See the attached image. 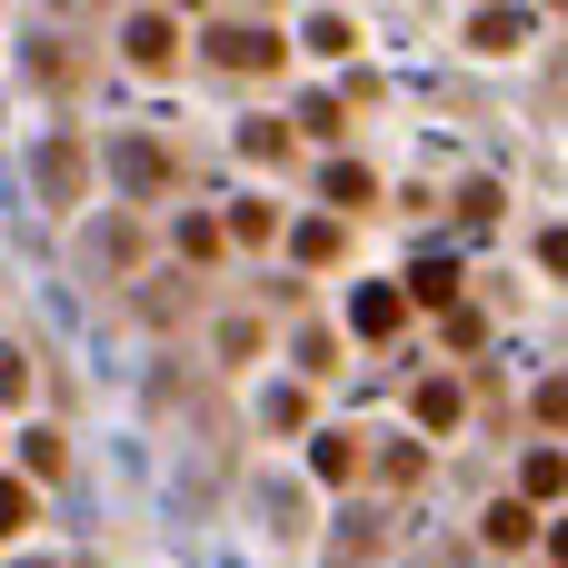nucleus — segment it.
I'll return each instance as SVG.
<instances>
[{
    "label": "nucleus",
    "mask_w": 568,
    "mask_h": 568,
    "mask_svg": "<svg viewBox=\"0 0 568 568\" xmlns=\"http://www.w3.org/2000/svg\"><path fill=\"white\" fill-rule=\"evenodd\" d=\"M519 30H529V20H519V10H489V20H479V50H509V40H519Z\"/></svg>",
    "instance_id": "11"
},
{
    "label": "nucleus",
    "mask_w": 568,
    "mask_h": 568,
    "mask_svg": "<svg viewBox=\"0 0 568 568\" xmlns=\"http://www.w3.org/2000/svg\"><path fill=\"white\" fill-rule=\"evenodd\" d=\"M120 50H130V60H140V70H170V60H180V30H170V20H160V10H140V20H130V40H120Z\"/></svg>",
    "instance_id": "1"
},
{
    "label": "nucleus",
    "mask_w": 568,
    "mask_h": 568,
    "mask_svg": "<svg viewBox=\"0 0 568 568\" xmlns=\"http://www.w3.org/2000/svg\"><path fill=\"white\" fill-rule=\"evenodd\" d=\"M549 559H559V568H568V519H559V539H549Z\"/></svg>",
    "instance_id": "14"
},
{
    "label": "nucleus",
    "mask_w": 568,
    "mask_h": 568,
    "mask_svg": "<svg viewBox=\"0 0 568 568\" xmlns=\"http://www.w3.org/2000/svg\"><path fill=\"white\" fill-rule=\"evenodd\" d=\"M399 320H409V300H399V290H389V280H379V290H359V300H349V329H359V339H389V329H399Z\"/></svg>",
    "instance_id": "2"
},
{
    "label": "nucleus",
    "mask_w": 568,
    "mask_h": 568,
    "mask_svg": "<svg viewBox=\"0 0 568 568\" xmlns=\"http://www.w3.org/2000/svg\"><path fill=\"white\" fill-rule=\"evenodd\" d=\"M120 180H130V190H160V180H170V160H160L150 140H120Z\"/></svg>",
    "instance_id": "5"
},
{
    "label": "nucleus",
    "mask_w": 568,
    "mask_h": 568,
    "mask_svg": "<svg viewBox=\"0 0 568 568\" xmlns=\"http://www.w3.org/2000/svg\"><path fill=\"white\" fill-rule=\"evenodd\" d=\"M310 469H320V479H349V469H359V439H339V429L310 439Z\"/></svg>",
    "instance_id": "7"
},
{
    "label": "nucleus",
    "mask_w": 568,
    "mask_h": 568,
    "mask_svg": "<svg viewBox=\"0 0 568 568\" xmlns=\"http://www.w3.org/2000/svg\"><path fill=\"white\" fill-rule=\"evenodd\" d=\"M559 489H568V459H559V449H539V459H529V499H559Z\"/></svg>",
    "instance_id": "8"
},
{
    "label": "nucleus",
    "mask_w": 568,
    "mask_h": 568,
    "mask_svg": "<svg viewBox=\"0 0 568 568\" xmlns=\"http://www.w3.org/2000/svg\"><path fill=\"white\" fill-rule=\"evenodd\" d=\"M210 50H220V70H280V40L270 30H220Z\"/></svg>",
    "instance_id": "3"
},
{
    "label": "nucleus",
    "mask_w": 568,
    "mask_h": 568,
    "mask_svg": "<svg viewBox=\"0 0 568 568\" xmlns=\"http://www.w3.org/2000/svg\"><path fill=\"white\" fill-rule=\"evenodd\" d=\"M539 260H549V270L568 280V230H549V240H539Z\"/></svg>",
    "instance_id": "13"
},
{
    "label": "nucleus",
    "mask_w": 568,
    "mask_h": 568,
    "mask_svg": "<svg viewBox=\"0 0 568 568\" xmlns=\"http://www.w3.org/2000/svg\"><path fill=\"white\" fill-rule=\"evenodd\" d=\"M10 399H30V359H20V349H0V409H10Z\"/></svg>",
    "instance_id": "12"
},
{
    "label": "nucleus",
    "mask_w": 568,
    "mask_h": 568,
    "mask_svg": "<svg viewBox=\"0 0 568 568\" xmlns=\"http://www.w3.org/2000/svg\"><path fill=\"white\" fill-rule=\"evenodd\" d=\"M419 419H429V429H449V419H459V389H449V379H429V389H419Z\"/></svg>",
    "instance_id": "9"
},
{
    "label": "nucleus",
    "mask_w": 568,
    "mask_h": 568,
    "mask_svg": "<svg viewBox=\"0 0 568 568\" xmlns=\"http://www.w3.org/2000/svg\"><path fill=\"white\" fill-rule=\"evenodd\" d=\"M80 180H90V160H80L70 140H50V150H40V190H50L60 210H70V200H80Z\"/></svg>",
    "instance_id": "4"
},
{
    "label": "nucleus",
    "mask_w": 568,
    "mask_h": 568,
    "mask_svg": "<svg viewBox=\"0 0 568 568\" xmlns=\"http://www.w3.org/2000/svg\"><path fill=\"white\" fill-rule=\"evenodd\" d=\"M20 529H30V489H20V479H0V539H20Z\"/></svg>",
    "instance_id": "10"
},
{
    "label": "nucleus",
    "mask_w": 568,
    "mask_h": 568,
    "mask_svg": "<svg viewBox=\"0 0 568 568\" xmlns=\"http://www.w3.org/2000/svg\"><path fill=\"white\" fill-rule=\"evenodd\" d=\"M529 539H539V519H529L519 499H499V509H489V549H529Z\"/></svg>",
    "instance_id": "6"
}]
</instances>
